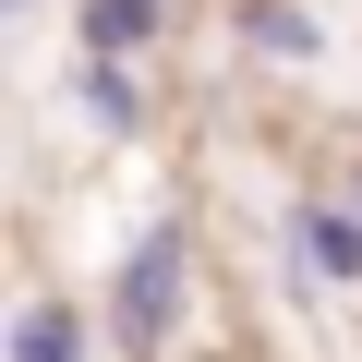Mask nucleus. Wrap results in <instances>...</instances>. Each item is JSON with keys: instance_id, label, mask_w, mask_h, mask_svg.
<instances>
[{"instance_id": "1", "label": "nucleus", "mask_w": 362, "mask_h": 362, "mask_svg": "<svg viewBox=\"0 0 362 362\" xmlns=\"http://www.w3.org/2000/svg\"><path fill=\"white\" fill-rule=\"evenodd\" d=\"M194 266H206L194 206H169V218L133 230V254L109 266V350H121V362H169L181 314H194Z\"/></svg>"}, {"instance_id": "2", "label": "nucleus", "mask_w": 362, "mask_h": 362, "mask_svg": "<svg viewBox=\"0 0 362 362\" xmlns=\"http://www.w3.org/2000/svg\"><path fill=\"white\" fill-rule=\"evenodd\" d=\"M278 242H302V266H314L326 290H362V206H350V194H290Z\"/></svg>"}, {"instance_id": "3", "label": "nucleus", "mask_w": 362, "mask_h": 362, "mask_svg": "<svg viewBox=\"0 0 362 362\" xmlns=\"http://www.w3.org/2000/svg\"><path fill=\"white\" fill-rule=\"evenodd\" d=\"M73 121H85L97 145H133V133H145V85H133L121 49H73Z\"/></svg>"}, {"instance_id": "4", "label": "nucleus", "mask_w": 362, "mask_h": 362, "mask_svg": "<svg viewBox=\"0 0 362 362\" xmlns=\"http://www.w3.org/2000/svg\"><path fill=\"white\" fill-rule=\"evenodd\" d=\"M0 350H13V362H85V350H97V326H85V302H73V290H25V302H13V326H0Z\"/></svg>"}, {"instance_id": "5", "label": "nucleus", "mask_w": 362, "mask_h": 362, "mask_svg": "<svg viewBox=\"0 0 362 362\" xmlns=\"http://www.w3.org/2000/svg\"><path fill=\"white\" fill-rule=\"evenodd\" d=\"M230 25H242V49H254V61H290V73H302V61H326V25H314V0H242Z\"/></svg>"}, {"instance_id": "6", "label": "nucleus", "mask_w": 362, "mask_h": 362, "mask_svg": "<svg viewBox=\"0 0 362 362\" xmlns=\"http://www.w3.org/2000/svg\"><path fill=\"white\" fill-rule=\"evenodd\" d=\"M169 37V0H73V49H157Z\"/></svg>"}, {"instance_id": "7", "label": "nucleus", "mask_w": 362, "mask_h": 362, "mask_svg": "<svg viewBox=\"0 0 362 362\" xmlns=\"http://www.w3.org/2000/svg\"><path fill=\"white\" fill-rule=\"evenodd\" d=\"M338 194H350V206H362V157H350V181H338Z\"/></svg>"}, {"instance_id": "8", "label": "nucleus", "mask_w": 362, "mask_h": 362, "mask_svg": "<svg viewBox=\"0 0 362 362\" xmlns=\"http://www.w3.org/2000/svg\"><path fill=\"white\" fill-rule=\"evenodd\" d=\"M0 13H49V0H0Z\"/></svg>"}]
</instances>
